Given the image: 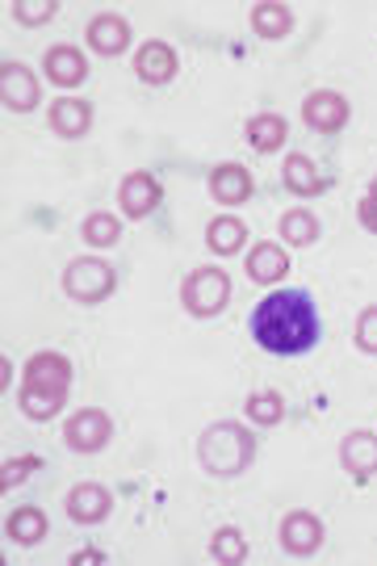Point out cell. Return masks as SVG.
I'll use <instances>...</instances> for the list:
<instances>
[{
  "instance_id": "1",
  "label": "cell",
  "mask_w": 377,
  "mask_h": 566,
  "mask_svg": "<svg viewBox=\"0 0 377 566\" xmlns=\"http://www.w3.org/2000/svg\"><path fill=\"white\" fill-rule=\"evenodd\" d=\"M252 340L273 357H299L318 344V311L306 290H277L252 311Z\"/></svg>"
},
{
  "instance_id": "2",
  "label": "cell",
  "mask_w": 377,
  "mask_h": 566,
  "mask_svg": "<svg viewBox=\"0 0 377 566\" xmlns=\"http://www.w3.org/2000/svg\"><path fill=\"white\" fill-rule=\"evenodd\" d=\"M256 458V437L239 420H219L198 437V462L214 479H235Z\"/></svg>"
},
{
  "instance_id": "3",
  "label": "cell",
  "mask_w": 377,
  "mask_h": 566,
  "mask_svg": "<svg viewBox=\"0 0 377 566\" xmlns=\"http://www.w3.org/2000/svg\"><path fill=\"white\" fill-rule=\"evenodd\" d=\"M227 303H231V277H227L222 269L201 264V269H193V273L185 277V285H180V306H185L193 319H214Z\"/></svg>"
},
{
  "instance_id": "4",
  "label": "cell",
  "mask_w": 377,
  "mask_h": 566,
  "mask_svg": "<svg viewBox=\"0 0 377 566\" xmlns=\"http://www.w3.org/2000/svg\"><path fill=\"white\" fill-rule=\"evenodd\" d=\"M114 285H118L114 269L105 261H97V256H80V261H72L63 269V294H67L72 303L93 306V303H101V298H109Z\"/></svg>"
},
{
  "instance_id": "5",
  "label": "cell",
  "mask_w": 377,
  "mask_h": 566,
  "mask_svg": "<svg viewBox=\"0 0 377 566\" xmlns=\"http://www.w3.org/2000/svg\"><path fill=\"white\" fill-rule=\"evenodd\" d=\"M109 437H114V420L101 407H84L63 424V441L72 453H101L109 446Z\"/></svg>"
},
{
  "instance_id": "6",
  "label": "cell",
  "mask_w": 377,
  "mask_h": 566,
  "mask_svg": "<svg viewBox=\"0 0 377 566\" xmlns=\"http://www.w3.org/2000/svg\"><path fill=\"white\" fill-rule=\"evenodd\" d=\"M323 546V521L306 507H294L285 521H281V549L290 558H315Z\"/></svg>"
},
{
  "instance_id": "7",
  "label": "cell",
  "mask_w": 377,
  "mask_h": 566,
  "mask_svg": "<svg viewBox=\"0 0 377 566\" xmlns=\"http://www.w3.org/2000/svg\"><path fill=\"white\" fill-rule=\"evenodd\" d=\"M118 202L126 219H147L156 214V206L164 202V185L151 172H126L118 185Z\"/></svg>"
},
{
  "instance_id": "8",
  "label": "cell",
  "mask_w": 377,
  "mask_h": 566,
  "mask_svg": "<svg viewBox=\"0 0 377 566\" xmlns=\"http://www.w3.org/2000/svg\"><path fill=\"white\" fill-rule=\"evenodd\" d=\"M177 51L168 46V42H159V39H151V42H143L139 51H135V76H139L143 84H172L177 81Z\"/></svg>"
},
{
  "instance_id": "9",
  "label": "cell",
  "mask_w": 377,
  "mask_h": 566,
  "mask_svg": "<svg viewBox=\"0 0 377 566\" xmlns=\"http://www.w3.org/2000/svg\"><path fill=\"white\" fill-rule=\"evenodd\" d=\"M0 97H4V109L13 114H30L39 105V81L25 63H4L0 67Z\"/></svg>"
},
{
  "instance_id": "10",
  "label": "cell",
  "mask_w": 377,
  "mask_h": 566,
  "mask_svg": "<svg viewBox=\"0 0 377 566\" xmlns=\"http://www.w3.org/2000/svg\"><path fill=\"white\" fill-rule=\"evenodd\" d=\"M348 102L339 97V93H332V88H318V93H311L306 102H302V118H306V126L311 130H323V135H336L339 126L348 122Z\"/></svg>"
},
{
  "instance_id": "11",
  "label": "cell",
  "mask_w": 377,
  "mask_h": 566,
  "mask_svg": "<svg viewBox=\"0 0 377 566\" xmlns=\"http://www.w3.org/2000/svg\"><path fill=\"white\" fill-rule=\"evenodd\" d=\"M63 507H67V516H72L76 525H101V521L109 516L114 500H109V491H105L101 483H80L67 491Z\"/></svg>"
},
{
  "instance_id": "12",
  "label": "cell",
  "mask_w": 377,
  "mask_h": 566,
  "mask_svg": "<svg viewBox=\"0 0 377 566\" xmlns=\"http://www.w3.org/2000/svg\"><path fill=\"white\" fill-rule=\"evenodd\" d=\"M84 39H88V46L97 55L114 60V55H122L130 46V21L122 18V13H97V18L88 21V34Z\"/></svg>"
},
{
  "instance_id": "13",
  "label": "cell",
  "mask_w": 377,
  "mask_h": 566,
  "mask_svg": "<svg viewBox=\"0 0 377 566\" xmlns=\"http://www.w3.org/2000/svg\"><path fill=\"white\" fill-rule=\"evenodd\" d=\"M339 462H344V470L357 479V483H369L377 474V437L374 432H348L344 441H339Z\"/></svg>"
},
{
  "instance_id": "14",
  "label": "cell",
  "mask_w": 377,
  "mask_h": 566,
  "mask_svg": "<svg viewBox=\"0 0 377 566\" xmlns=\"http://www.w3.org/2000/svg\"><path fill=\"white\" fill-rule=\"evenodd\" d=\"M46 118H51V130L60 139H84L93 130V105L80 102V97H60L46 109Z\"/></svg>"
},
{
  "instance_id": "15",
  "label": "cell",
  "mask_w": 377,
  "mask_h": 566,
  "mask_svg": "<svg viewBox=\"0 0 377 566\" xmlns=\"http://www.w3.org/2000/svg\"><path fill=\"white\" fill-rule=\"evenodd\" d=\"M42 72H46V81L60 84V88H76V84L88 76V60L80 55L76 46L60 42V46H51V51H46V60H42Z\"/></svg>"
},
{
  "instance_id": "16",
  "label": "cell",
  "mask_w": 377,
  "mask_h": 566,
  "mask_svg": "<svg viewBox=\"0 0 377 566\" xmlns=\"http://www.w3.org/2000/svg\"><path fill=\"white\" fill-rule=\"evenodd\" d=\"M25 386L39 390H67L72 386V361L63 353H34L25 365Z\"/></svg>"
},
{
  "instance_id": "17",
  "label": "cell",
  "mask_w": 377,
  "mask_h": 566,
  "mask_svg": "<svg viewBox=\"0 0 377 566\" xmlns=\"http://www.w3.org/2000/svg\"><path fill=\"white\" fill-rule=\"evenodd\" d=\"M210 198L222 206H239L252 198V172L243 164H219L210 172Z\"/></svg>"
},
{
  "instance_id": "18",
  "label": "cell",
  "mask_w": 377,
  "mask_h": 566,
  "mask_svg": "<svg viewBox=\"0 0 377 566\" xmlns=\"http://www.w3.org/2000/svg\"><path fill=\"white\" fill-rule=\"evenodd\" d=\"M285 273H290V252H281L273 240L256 243V248L248 252V277L256 285H277Z\"/></svg>"
},
{
  "instance_id": "19",
  "label": "cell",
  "mask_w": 377,
  "mask_h": 566,
  "mask_svg": "<svg viewBox=\"0 0 377 566\" xmlns=\"http://www.w3.org/2000/svg\"><path fill=\"white\" fill-rule=\"evenodd\" d=\"M206 243L219 256H235V252H243V243H248V223L235 219V214H219V219H210V227H206Z\"/></svg>"
},
{
  "instance_id": "20",
  "label": "cell",
  "mask_w": 377,
  "mask_h": 566,
  "mask_svg": "<svg viewBox=\"0 0 377 566\" xmlns=\"http://www.w3.org/2000/svg\"><path fill=\"white\" fill-rule=\"evenodd\" d=\"M46 512L34 504L18 507V512H9V521H4V533H9V542H18V546H39L42 537H46Z\"/></svg>"
},
{
  "instance_id": "21",
  "label": "cell",
  "mask_w": 377,
  "mask_h": 566,
  "mask_svg": "<svg viewBox=\"0 0 377 566\" xmlns=\"http://www.w3.org/2000/svg\"><path fill=\"white\" fill-rule=\"evenodd\" d=\"M252 30L260 39H285L294 30V9L277 4V0H260V4H252Z\"/></svg>"
},
{
  "instance_id": "22",
  "label": "cell",
  "mask_w": 377,
  "mask_h": 566,
  "mask_svg": "<svg viewBox=\"0 0 377 566\" xmlns=\"http://www.w3.org/2000/svg\"><path fill=\"white\" fill-rule=\"evenodd\" d=\"M285 135H290V126H285L281 114H256V118L248 122V143H252V151H260V156L281 151Z\"/></svg>"
},
{
  "instance_id": "23",
  "label": "cell",
  "mask_w": 377,
  "mask_h": 566,
  "mask_svg": "<svg viewBox=\"0 0 377 566\" xmlns=\"http://www.w3.org/2000/svg\"><path fill=\"white\" fill-rule=\"evenodd\" d=\"M63 403H67V390H39V386H21L18 395V407L25 420H55L63 411Z\"/></svg>"
},
{
  "instance_id": "24",
  "label": "cell",
  "mask_w": 377,
  "mask_h": 566,
  "mask_svg": "<svg viewBox=\"0 0 377 566\" xmlns=\"http://www.w3.org/2000/svg\"><path fill=\"white\" fill-rule=\"evenodd\" d=\"M285 189L290 193H299V198H315V193H323V181H318V168L311 164V156H302V151H294L290 160H285Z\"/></svg>"
},
{
  "instance_id": "25",
  "label": "cell",
  "mask_w": 377,
  "mask_h": 566,
  "mask_svg": "<svg viewBox=\"0 0 377 566\" xmlns=\"http://www.w3.org/2000/svg\"><path fill=\"white\" fill-rule=\"evenodd\" d=\"M80 235H84L88 248H114V243L122 240V219L105 214V210H93V214L84 219V227H80Z\"/></svg>"
},
{
  "instance_id": "26",
  "label": "cell",
  "mask_w": 377,
  "mask_h": 566,
  "mask_svg": "<svg viewBox=\"0 0 377 566\" xmlns=\"http://www.w3.org/2000/svg\"><path fill=\"white\" fill-rule=\"evenodd\" d=\"M281 240L294 243V248H306V243L318 240V219L311 210H285L281 214Z\"/></svg>"
},
{
  "instance_id": "27",
  "label": "cell",
  "mask_w": 377,
  "mask_h": 566,
  "mask_svg": "<svg viewBox=\"0 0 377 566\" xmlns=\"http://www.w3.org/2000/svg\"><path fill=\"white\" fill-rule=\"evenodd\" d=\"M210 558L222 566L248 563V542H243V533H239V528H219L214 542H210Z\"/></svg>"
},
{
  "instance_id": "28",
  "label": "cell",
  "mask_w": 377,
  "mask_h": 566,
  "mask_svg": "<svg viewBox=\"0 0 377 566\" xmlns=\"http://www.w3.org/2000/svg\"><path fill=\"white\" fill-rule=\"evenodd\" d=\"M281 416H285V403H281L277 390H256V395L248 399V420L273 428V424H281Z\"/></svg>"
},
{
  "instance_id": "29",
  "label": "cell",
  "mask_w": 377,
  "mask_h": 566,
  "mask_svg": "<svg viewBox=\"0 0 377 566\" xmlns=\"http://www.w3.org/2000/svg\"><path fill=\"white\" fill-rule=\"evenodd\" d=\"M42 465L39 453H21V458H9V462L0 465V491H13V486H21L34 470Z\"/></svg>"
},
{
  "instance_id": "30",
  "label": "cell",
  "mask_w": 377,
  "mask_h": 566,
  "mask_svg": "<svg viewBox=\"0 0 377 566\" xmlns=\"http://www.w3.org/2000/svg\"><path fill=\"white\" fill-rule=\"evenodd\" d=\"M21 25H46V21L60 13V4L55 0H13V9H9Z\"/></svg>"
},
{
  "instance_id": "31",
  "label": "cell",
  "mask_w": 377,
  "mask_h": 566,
  "mask_svg": "<svg viewBox=\"0 0 377 566\" xmlns=\"http://www.w3.org/2000/svg\"><path fill=\"white\" fill-rule=\"evenodd\" d=\"M357 348L377 357V306H365L357 319Z\"/></svg>"
},
{
  "instance_id": "32",
  "label": "cell",
  "mask_w": 377,
  "mask_h": 566,
  "mask_svg": "<svg viewBox=\"0 0 377 566\" xmlns=\"http://www.w3.org/2000/svg\"><path fill=\"white\" fill-rule=\"evenodd\" d=\"M357 219L369 235H377V177H374V185H369V193L357 202Z\"/></svg>"
},
{
  "instance_id": "33",
  "label": "cell",
  "mask_w": 377,
  "mask_h": 566,
  "mask_svg": "<svg viewBox=\"0 0 377 566\" xmlns=\"http://www.w3.org/2000/svg\"><path fill=\"white\" fill-rule=\"evenodd\" d=\"M105 563V554H97V549H80V554H72V566H101Z\"/></svg>"
},
{
  "instance_id": "34",
  "label": "cell",
  "mask_w": 377,
  "mask_h": 566,
  "mask_svg": "<svg viewBox=\"0 0 377 566\" xmlns=\"http://www.w3.org/2000/svg\"><path fill=\"white\" fill-rule=\"evenodd\" d=\"M0 378H4V390H9V382H13V365H9V357H4V365H0Z\"/></svg>"
}]
</instances>
